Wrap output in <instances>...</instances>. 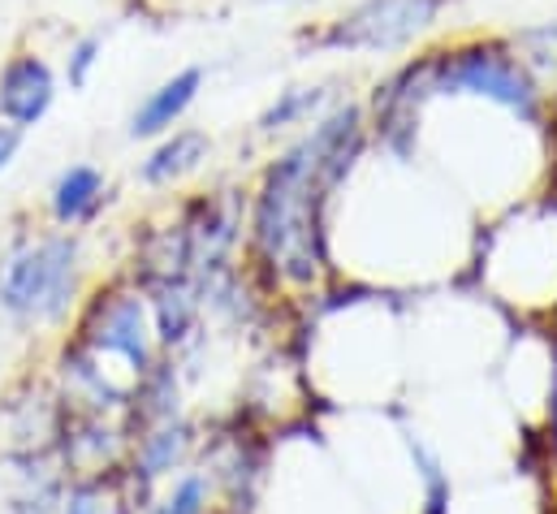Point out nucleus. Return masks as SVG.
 I'll list each match as a JSON object with an SVG mask.
<instances>
[{
  "label": "nucleus",
  "instance_id": "5",
  "mask_svg": "<svg viewBox=\"0 0 557 514\" xmlns=\"http://www.w3.org/2000/svg\"><path fill=\"white\" fill-rule=\"evenodd\" d=\"M83 351L91 359H122L135 381L151 377L156 329H151V311H147V298L139 290L113 285L91 303V311L83 320Z\"/></svg>",
  "mask_w": 557,
  "mask_h": 514
},
{
  "label": "nucleus",
  "instance_id": "9",
  "mask_svg": "<svg viewBox=\"0 0 557 514\" xmlns=\"http://www.w3.org/2000/svg\"><path fill=\"white\" fill-rule=\"evenodd\" d=\"M109 178L104 169L78 160V164H65L52 186H48V217L61 225V230H78V225H91L104 204H109Z\"/></svg>",
  "mask_w": 557,
  "mask_h": 514
},
{
  "label": "nucleus",
  "instance_id": "12",
  "mask_svg": "<svg viewBox=\"0 0 557 514\" xmlns=\"http://www.w3.org/2000/svg\"><path fill=\"white\" fill-rule=\"evenodd\" d=\"M186 445H190L186 428H182V424L173 428V419H164L156 432H147V437L139 441V454H135V472H143L147 480H156V476H169L173 467H182V458H186Z\"/></svg>",
  "mask_w": 557,
  "mask_h": 514
},
{
  "label": "nucleus",
  "instance_id": "14",
  "mask_svg": "<svg viewBox=\"0 0 557 514\" xmlns=\"http://www.w3.org/2000/svg\"><path fill=\"white\" fill-rule=\"evenodd\" d=\"M100 61H104V35H100V30H87V35H78V39H70L61 78H65L74 91H83V87L91 83V74L100 70Z\"/></svg>",
  "mask_w": 557,
  "mask_h": 514
},
{
  "label": "nucleus",
  "instance_id": "3",
  "mask_svg": "<svg viewBox=\"0 0 557 514\" xmlns=\"http://www.w3.org/2000/svg\"><path fill=\"white\" fill-rule=\"evenodd\" d=\"M458 4L462 0H350L294 39L307 57H403L432 44Z\"/></svg>",
  "mask_w": 557,
  "mask_h": 514
},
{
  "label": "nucleus",
  "instance_id": "17",
  "mask_svg": "<svg viewBox=\"0 0 557 514\" xmlns=\"http://www.w3.org/2000/svg\"><path fill=\"white\" fill-rule=\"evenodd\" d=\"M22 151V130H13V126H4L0 122V173L13 164V156Z\"/></svg>",
  "mask_w": 557,
  "mask_h": 514
},
{
  "label": "nucleus",
  "instance_id": "10",
  "mask_svg": "<svg viewBox=\"0 0 557 514\" xmlns=\"http://www.w3.org/2000/svg\"><path fill=\"white\" fill-rule=\"evenodd\" d=\"M333 100H342L337 83L320 78V83H289L260 109L256 118V138H289L298 130H307Z\"/></svg>",
  "mask_w": 557,
  "mask_h": 514
},
{
  "label": "nucleus",
  "instance_id": "6",
  "mask_svg": "<svg viewBox=\"0 0 557 514\" xmlns=\"http://www.w3.org/2000/svg\"><path fill=\"white\" fill-rule=\"evenodd\" d=\"M61 96V74L35 48H17L0 65V122L13 130H35Z\"/></svg>",
  "mask_w": 557,
  "mask_h": 514
},
{
  "label": "nucleus",
  "instance_id": "11",
  "mask_svg": "<svg viewBox=\"0 0 557 514\" xmlns=\"http://www.w3.org/2000/svg\"><path fill=\"white\" fill-rule=\"evenodd\" d=\"M510 57L519 61V70L532 78V87L545 96L549 113L557 118V17L545 22H523L515 30H502Z\"/></svg>",
  "mask_w": 557,
  "mask_h": 514
},
{
  "label": "nucleus",
  "instance_id": "8",
  "mask_svg": "<svg viewBox=\"0 0 557 514\" xmlns=\"http://www.w3.org/2000/svg\"><path fill=\"white\" fill-rule=\"evenodd\" d=\"M212 160V134L199 126H173L169 134L151 138L147 156L139 160V182L151 191H169L186 178H195Z\"/></svg>",
  "mask_w": 557,
  "mask_h": 514
},
{
  "label": "nucleus",
  "instance_id": "7",
  "mask_svg": "<svg viewBox=\"0 0 557 514\" xmlns=\"http://www.w3.org/2000/svg\"><path fill=\"white\" fill-rule=\"evenodd\" d=\"M203 87H208V70H203V65H182V70H173L169 78H160L139 105H135L126 134H131L135 143H151V138H160V134H169L173 126H182L186 113L199 105Z\"/></svg>",
  "mask_w": 557,
  "mask_h": 514
},
{
  "label": "nucleus",
  "instance_id": "1",
  "mask_svg": "<svg viewBox=\"0 0 557 514\" xmlns=\"http://www.w3.org/2000/svg\"><path fill=\"white\" fill-rule=\"evenodd\" d=\"M368 156V109L355 96L333 100L269 156L247 195V247L273 285L307 290L320 281L329 264V208Z\"/></svg>",
  "mask_w": 557,
  "mask_h": 514
},
{
  "label": "nucleus",
  "instance_id": "13",
  "mask_svg": "<svg viewBox=\"0 0 557 514\" xmlns=\"http://www.w3.org/2000/svg\"><path fill=\"white\" fill-rule=\"evenodd\" d=\"M65 514H135V511H131V502H126L122 489H113L104 476H91V480H83L65 498Z\"/></svg>",
  "mask_w": 557,
  "mask_h": 514
},
{
  "label": "nucleus",
  "instance_id": "2",
  "mask_svg": "<svg viewBox=\"0 0 557 514\" xmlns=\"http://www.w3.org/2000/svg\"><path fill=\"white\" fill-rule=\"evenodd\" d=\"M423 57H428V78H432L436 105L471 100V105L506 113L510 122L528 130H545L554 122L545 96L519 70L502 30H467V35L432 39V44H423Z\"/></svg>",
  "mask_w": 557,
  "mask_h": 514
},
{
  "label": "nucleus",
  "instance_id": "16",
  "mask_svg": "<svg viewBox=\"0 0 557 514\" xmlns=\"http://www.w3.org/2000/svg\"><path fill=\"white\" fill-rule=\"evenodd\" d=\"M208 498H212L208 476L186 472V476L173 485V493H169V498H160V502L151 506V514H208Z\"/></svg>",
  "mask_w": 557,
  "mask_h": 514
},
{
  "label": "nucleus",
  "instance_id": "15",
  "mask_svg": "<svg viewBox=\"0 0 557 514\" xmlns=\"http://www.w3.org/2000/svg\"><path fill=\"white\" fill-rule=\"evenodd\" d=\"M411 458L423 480V514H449V472L441 467V458L423 441H411Z\"/></svg>",
  "mask_w": 557,
  "mask_h": 514
},
{
  "label": "nucleus",
  "instance_id": "4",
  "mask_svg": "<svg viewBox=\"0 0 557 514\" xmlns=\"http://www.w3.org/2000/svg\"><path fill=\"white\" fill-rule=\"evenodd\" d=\"M78 272H83V247L70 230L30 238L4 259L0 303L17 320H39V325L61 320L78 298Z\"/></svg>",
  "mask_w": 557,
  "mask_h": 514
},
{
  "label": "nucleus",
  "instance_id": "18",
  "mask_svg": "<svg viewBox=\"0 0 557 514\" xmlns=\"http://www.w3.org/2000/svg\"><path fill=\"white\" fill-rule=\"evenodd\" d=\"M554 122H557V118H554Z\"/></svg>",
  "mask_w": 557,
  "mask_h": 514
}]
</instances>
